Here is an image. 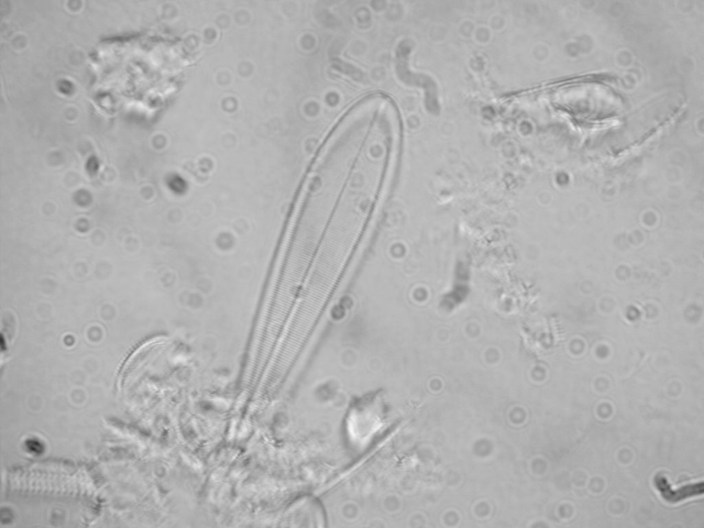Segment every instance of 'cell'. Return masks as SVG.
<instances>
[{
  "instance_id": "1",
  "label": "cell",
  "mask_w": 704,
  "mask_h": 528,
  "mask_svg": "<svg viewBox=\"0 0 704 528\" xmlns=\"http://www.w3.org/2000/svg\"><path fill=\"white\" fill-rule=\"evenodd\" d=\"M654 486L661 496L667 502L676 503L690 497L702 494L703 483H693L673 488L664 476L660 474L654 479Z\"/></svg>"
}]
</instances>
